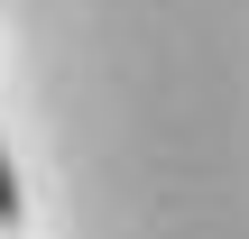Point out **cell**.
<instances>
[{"label": "cell", "mask_w": 249, "mask_h": 239, "mask_svg": "<svg viewBox=\"0 0 249 239\" xmlns=\"http://www.w3.org/2000/svg\"><path fill=\"white\" fill-rule=\"evenodd\" d=\"M18 230V166H9V147H0V239Z\"/></svg>", "instance_id": "6da1fadb"}]
</instances>
